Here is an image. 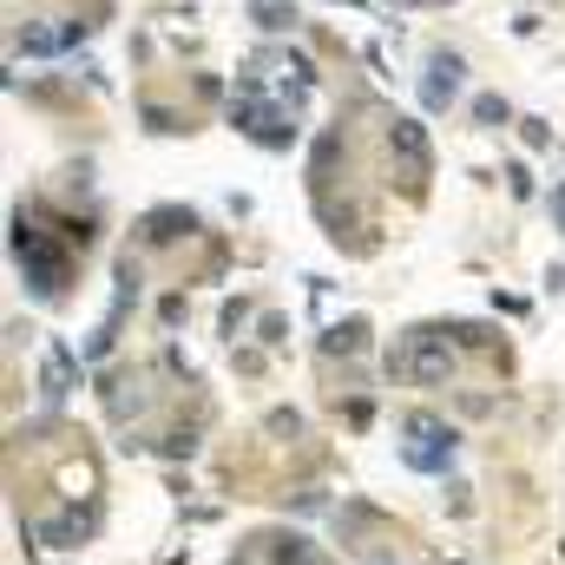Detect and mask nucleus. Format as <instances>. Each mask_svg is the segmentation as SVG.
<instances>
[{
  "mask_svg": "<svg viewBox=\"0 0 565 565\" xmlns=\"http://www.w3.org/2000/svg\"><path fill=\"white\" fill-rule=\"evenodd\" d=\"M422 99L434 106V113L460 99V60H454V53H440V60L427 66V86H422Z\"/></svg>",
  "mask_w": 565,
  "mask_h": 565,
  "instance_id": "nucleus-6",
  "label": "nucleus"
},
{
  "mask_svg": "<svg viewBox=\"0 0 565 565\" xmlns=\"http://www.w3.org/2000/svg\"><path fill=\"white\" fill-rule=\"evenodd\" d=\"M270 565H329V559H322L309 540H296V533H277V540H270Z\"/></svg>",
  "mask_w": 565,
  "mask_h": 565,
  "instance_id": "nucleus-9",
  "label": "nucleus"
},
{
  "mask_svg": "<svg viewBox=\"0 0 565 565\" xmlns=\"http://www.w3.org/2000/svg\"><path fill=\"white\" fill-rule=\"evenodd\" d=\"M553 211H559V224H565V184H559V191H553Z\"/></svg>",
  "mask_w": 565,
  "mask_h": 565,
  "instance_id": "nucleus-12",
  "label": "nucleus"
},
{
  "mask_svg": "<svg viewBox=\"0 0 565 565\" xmlns=\"http://www.w3.org/2000/svg\"><path fill=\"white\" fill-rule=\"evenodd\" d=\"M13 257H20V270L33 282V296H60L66 277H73V244H53L40 224H13Z\"/></svg>",
  "mask_w": 565,
  "mask_h": 565,
  "instance_id": "nucleus-1",
  "label": "nucleus"
},
{
  "mask_svg": "<svg viewBox=\"0 0 565 565\" xmlns=\"http://www.w3.org/2000/svg\"><path fill=\"white\" fill-rule=\"evenodd\" d=\"M231 126H237V132H250L257 145H270V151H282V145L296 139V126L282 119L270 99H264V86H257L250 73L237 79V99H231Z\"/></svg>",
  "mask_w": 565,
  "mask_h": 565,
  "instance_id": "nucleus-3",
  "label": "nucleus"
},
{
  "mask_svg": "<svg viewBox=\"0 0 565 565\" xmlns=\"http://www.w3.org/2000/svg\"><path fill=\"white\" fill-rule=\"evenodd\" d=\"M388 151L408 164V178H422V171H427V139H422V126H415V119H395V132H388Z\"/></svg>",
  "mask_w": 565,
  "mask_h": 565,
  "instance_id": "nucleus-7",
  "label": "nucleus"
},
{
  "mask_svg": "<svg viewBox=\"0 0 565 565\" xmlns=\"http://www.w3.org/2000/svg\"><path fill=\"white\" fill-rule=\"evenodd\" d=\"M73 40H86V20H66V26H20V33H13L20 53H60V46H73Z\"/></svg>",
  "mask_w": 565,
  "mask_h": 565,
  "instance_id": "nucleus-5",
  "label": "nucleus"
},
{
  "mask_svg": "<svg viewBox=\"0 0 565 565\" xmlns=\"http://www.w3.org/2000/svg\"><path fill=\"white\" fill-rule=\"evenodd\" d=\"M473 119H480V126H500V119H507V106L487 93V99H473Z\"/></svg>",
  "mask_w": 565,
  "mask_h": 565,
  "instance_id": "nucleus-11",
  "label": "nucleus"
},
{
  "mask_svg": "<svg viewBox=\"0 0 565 565\" xmlns=\"http://www.w3.org/2000/svg\"><path fill=\"white\" fill-rule=\"evenodd\" d=\"M402 434H408L402 460H408L415 473H440V467L454 460V427H447V422H434V415H408Z\"/></svg>",
  "mask_w": 565,
  "mask_h": 565,
  "instance_id": "nucleus-4",
  "label": "nucleus"
},
{
  "mask_svg": "<svg viewBox=\"0 0 565 565\" xmlns=\"http://www.w3.org/2000/svg\"><path fill=\"white\" fill-rule=\"evenodd\" d=\"M73 382H79V362H73L66 349H46V402L73 395Z\"/></svg>",
  "mask_w": 565,
  "mask_h": 565,
  "instance_id": "nucleus-8",
  "label": "nucleus"
},
{
  "mask_svg": "<svg viewBox=\"0 0 565 565\" xmlns=\"http://www.w3.org/2000/svg\"><path fill=\"white\" fill-rule=\"evenodd\" d=\"M447 369H454V342H447V329H415V335H402V349H388V375H402V382H447Z\"/></svg>",
  "mask_w": 565,
  "mask_h": 565,
  "instance_id": "nucleus-2",
  "label": "nucleus"
},
{
  "mask_svg": "<svg viewBox=\"0 0 565 565\" xmlns=\"http://www.w3.org/2000/svg\"><path fill=\"white\" fill-rule=\"evenodd\" d=\"M257 20H264L270 33H282V26H296V7H289V0H257Z\"/></svg>",
  "mask_w": 565,
  "mask_h": 565,
  "instance_id": "nucleus-10",
  "label": "nucleus"
}]
</instances>
